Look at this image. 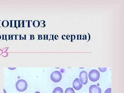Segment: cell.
I'll return each mask as SVG.
<instances>
[{"instance_id":"8","label":"cell","mask_w":124,"mask_h":93,"mask_svg":"<svg viewBox=\"0 0 124 93\" xmlns=\"http://www.w3.org/2000/svg\"><path fill=\"white\" fill-rule=\"evenodd\" d=\"M64 93H75V92L72 88H68L65 90Z\"/></svg>"},{"instance_id":"11","label":"cell","mask_w":124,"mask_h":93,"mask_svg":"<svg viewBox=\"0 0 124 93\" xmlns=\"http://www.w3.org/2000/svg\"><path fill=\"white\" fill-rule=\"evenodd\" d=\"M104 93H111V88H108L105 91Z\"/></svg>"},{"instance_id":"12","label":"cell","mask_w":124,"mask_h":93,"mask_svg":"<svg viewBox=\"0 0 124 93\" xmlns=\"http://www.w3.org/2000/svg\"><path fill=\"white\" fill-rule=\"evenodd\" d=\"M99 69L100 70V71L102 72H104L106 71L107 70V68H99Z\"/></svg>"},{"instance_id":"1","label":"cell","mask_w":124,"mask_h":93,"mask_svg":"<svg viewBox=\"0 0 124 93\" xmlns=\"http://www.w3.org/2000/svg\"><path fill=\"white\" fill-rule=\"evenodd\" d=\"M16 87L18 91L20 92H23L27 88V83L25 80H18L16 84Z\"/></svg>"},{"instance_id":"13","label":"cell","mask_w":124,"mask_h":93,"mask_svg":"<svg viewBox=\"0 0 124 93\" xmlns=\"http://www.w3.org/2000/svg\"><path fill=\"white\" fill-rule=\"evenodd\" d=\"M4 93H7L6 91L5 90V89H4Z\"/></svg>"},{"instance_id":"5","label":"cell","mask_w":124,"mask_h":93,"mask_svg":"<svg viewBox=\"0 0 124 93\" xmlns=\"http://www.w3.org/2000/svg\"><path fill=\"white\" fill-rule=\"evenodd\" d=\"M73 87L76 90H79L82 88L83 85L78 78H76L73 82Z\"/></svg>"},{"instance_id":"3","label":"cell","mask_w":124,"mask_h":93,"mask_svg":"<svg viewBox=\"0 0 124 93\" xmlns=\"http://www.w3.org/2000/svg\"><path fill=\"white\" fill-rule=\"evenodd\" d=\"M50 78L53 82L55 83H58L60 82L62 80V74L59 71H54L51 73L50 75Z\"/></svg>"},{"instance_id":"2","label":"cell","mask_w":124,"mask_h":93,"mask_svg":"<svg viewBox=\"0 0 124 93\" xmlns=\"http://www.w3.org/2000/svg\"><path fill=\"white\" fill-rule=\"evenodd\" d=\"M89 78L91 81L95 82L98 80L100 77L99 71L96 69H93L89 73Z\"/></svg>"},{"instance_id":"6","label":"cell","mask_w":124,"mask_h":93,"mask_svg":"<svg viewBox=\"0 0 124 93\" xmlns=\"http://www.w3.org/2000/svg\"><path fill=\"white\" fill-rule=\"evenodd\" d=\"M90 93H101V89L96 85H92L89 89Z\"/></svg>"},{"instance_id":"9","label":"cell","mask_w":124,"mask_h":93,"mask_svg":"<svg viewBox=\"0 0 124 93\" xmlns=\"http://www.w3.org/2000/svg\"><path fill=\"white\" fill-rule=\"evenodd\" d=\"M40 22L38 20H35L34 21L33 23V26L36 27H37L40 26Z\"/></svg>"},{"instance_id":"4","label":"cell","mask_w":124,"mask_h":93,"mask_svg":"<svg viewBox=\"0 0 124 93\" xmlns=\"http://www.w3.org/2000/svg\"><path fill=\"white\" fill-rule=\"evenodd\" d=\"M80 80L82 84L85 85L88 82V73L85 71L81 72L79 74Z\"/></svg>"},{"instance_id":"10","label":"cell","mask_w":124,"mask_h":93,"mask_svg":"<svg viewBox=\"0 0 124 93\" xmlns=\"http://www.w3.org/2000/svg\"><path fill=\"white\" fill-rule=\"evenodd\" d=\"M2 26L4 27H7L8 26L9 22L8 21L5 20L3 21L2 23Z\"/></svg>"},{"instance_id":"7","label":"cell","mask_w":124,"mask_h":93,"mask_svg":"<svg viewBox=\"0 0 124 93\" xmlns=\"http://www.w3.org/2000/svg\"><path fill=\"white\" fill-rule=\"evenodd\" d=\"M53 93H63V90L61 87H57L54 90Z\"/></svg>"},{"instance_id":"15","label":"cell","mask_w":124,"mask_h":93,"mask_svg":"<svg viewBox=\"0 0 124 93\" xmlns=\"http://www.w3.org/2000/svg\"><path fill=\"white\" fill-rule=\"evenodd\" d=\"M0 38H1V36H0Z\"/></svg>"},{"instance_id":"14","label":"cell","mask_w":124,"mask_h":93,"mask_svg":"<svg viewBox=\"0 0 124 93\" xmlns=\"http://www.w3.org/2000/svg\"><path fill=\"white\" fill-rule=\"evenodd\" d=\"M35 93H40L39 92V91H36V92Z\"/></svg>"}]
</instances>
